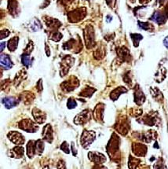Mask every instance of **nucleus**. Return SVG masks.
<instances>
[{"instance_id":"c9c22d12","label":"nucleus","mask_w":168,"mask_h":169,"mask_svg":"<svg viewBox=\"0 0 168 169\" xmlns=\"http://www.w3.org/2000/svg\"><path fill=\"white\" fill-rule=\"evenodd\" d=\"M5 47H6V43H1V49H0L1 50H0V51H3V50L5 49Z\"/></svg>"},{"instance_id":"f03ea898","label":"nucleus","mask_w":168,"mask_h":169,"mask_svg":"<svg viewBox=\"0 0 168 169\" xmlns=\"http://www.w3.org/2000/svg\"><path fill=\"white\" fill-rule=\"evenodd\" d=\"M95 139V133L94 131H83V135L81 136V145L84 149H88L91 146V143L94 141Z\"/></svg>"},{"instance_id":"0eeeda50","label":"nucleus","mask_w":168,"mask_h":169,"mask_svg":"<svg viewBox=\"0 0 168 169\" xmlns=\"http://www.w3.org/2000/svg\"><path fill=\"white\" fill-rule=\"evenodd\" d=\"M75 77H72V78L70 79V80H67V81L64 82L60 87L62 88V89L65 91H73L74 89H76V88H77L78 86H79V81L77 80L76 81H74L75 80Z\"/></svg>"},{"instance_id":"5701e85b","label":"nucleus","mask_w":168,"mask_h":169,"mask_svg":"<svg viewBox=\"0 0 168 169\" xmlns=\"http://www.w3.org/2000/svg\"><path fill=\"white\" fill-rule=\"evenodd\" d=\"M17 8H18V3L16 1L13 0H10L8 2V9L10 10V13H17Z\"/></svg>"},{"instance_id":"c756f323","label":"nucleus","mask_w":168,"mask_h":169,"mask_svg":"<svg viewBox=\"0 0 168 169\" xmlns=\"http://www.w3.org/2000/svg\"><path fill=\"white\" fill-rule=\"evenodd\" d=\"M26 93H25V95L23 94V102L25 103V104H29V103L32 102L34 99V96L32 95V94H30L29 92H28V95H25Z\"/></svg>"},{"instance_id":"6e6552de","label":"nucleus","mask_w":168,"mask_h":169,"mask_svg":"<svg viewBox=\"0 0 168 169\" xmlns=\"http://www.w3.org/2000/svg\"><path fill=\"white\" fill-rule=\"evenodd\" d=\"M88 157H89V159L91 160V161H93L96 164H103L106 160L105 157L102 153L98 152H90L88 154Z\"/></svg>"},{"instance_id":"1a4fd4ad","label":"nucleus","mask_w":168,"mask_h":169,"mask_svg":"<svg viewBox=\"0 0 168 169\" xmlns=\"http://www.w3.org/2000/svg\"><path fill=\"white\" fill-rule=\"evenodd\" d=\"M43 139L46 140L47 143H51L53 140V129H52V127H51L50 124H46L45 127H43Z\"/></svg>"},{"instance_id":"20e7f679","label":"nucleus","mask_w":168,"mask_h":169,"mask_svg":"<svg viewBox=\"0 0 168 169\" xmlns=\"http://www.w3.org/2000/svg\"><path fill=\"white\" fill-rule=\"evenodd\" d=\"M7 137L12 143L17 145V146L23 145L25 143V137L23 136L22 134L19 133L17 131H10L8 133Z\"/></svg>"},{"instance_id":"bb28decb","label":"nucleus","mask_w":168,"mask_h":169,"mask_svg":"<svg viewBox=\"0 0 168 169\" xmlns=\"http://www.w3.org/2000/svg\"><path fill=\"white\" fill-rule=\"evenodd\" d=\"M24 76H26V72L25 71H21L18 74H17L15 80H14V84H15V86L19 85L21 83V81L25 79V77H26V76L24 77Z\"/></svg>"},{"instance_id":"4be33fe9","label":"nucleus","mask_w":168,"mask_h":169,"mask_svg":"<svg viewBox=\"0 0 168 169\" xmlns=\"http://www.w3.org/2000/svg\"><path fill=\"white\" fill-rule=\"evenodd\" d=\"M151 91V94H152V95H153V97L154 98H155L157 102H159L163 99V94L161 93L160 91H159V89H157L156 88H154V89L152 88L151 91Z\"/></svg>"},{"instance_id":"412c9836","label":"nucleus","mask_w":168,"mask_h":169,"mask_svg":"<svg viewBox=\"0 0 168 169\" xmlns=\"http://www.w3.org/2000/svg\"><path fill=\"white\" fill-rule=\"evenodd\" d=\"M18 41H19V38L17 36H15L12 38L11 40H9L8 42V49L10 50V51H14L17 48L18 46Z\"/></svg>"},{"instance_id":"72a5a7b5","label":"nucleus","mask_w":168,"mask_h":169,"mask_svg":"<svg viewBox=\"0 0 168 169\" xmlns=\"http://www.w3.org/2000/svg\"><path fill=\"white\" fill-rule=\"evenodd\" d=\"M10 35V32L7 30V29H5V30H2L1 31V36H0V37H1V40H2V39L6 38V37H7L8 36Z\"/></svg>"},{"instance_id":"c85d7f7f","label":"nucleus","mask_w":168,"mask_h":169,"mask_svg":"<svg viewBox=\"0 0 168 169\" xmlns=\"http://www.w3.org/2000/svg\"><path fill=\"white\" fill-rule=\"evenodd\" d=\"M138 27H139L141 29H143L145 31H149L150 29H153V26L149 24V22H141V21H138Z\"/></svg>"},{"instance_id":"f3484780","label":"nucleus","mask_w":168,"mask_h":169,"mask_svg":"<svg viewBox=\"0 0 168 169\" xmlns=\"http://www.w3.org/2000/svg\"><path fill=\"white\" fill-rule=\"evenodd\" d=\"M1 65L4 68L10 69L13 67V62H12L11 59L7 54H2L1 55Z\"/></svg>"},{"instance_id":"9b49d317","label":"nucleus","mask_w":168,"mask_h":169,"mask_svg":"<svg viewBox=\"0 0 168 169\" xmlns=\"http://www.w3.org/2000/svg\"><path fill=\"white\" fill-rule=\"evenodd\" d=\"M119 139L118 137H115V139H111V140L109 141V143H108V146H107V151H108V154H109L110 153H111V155H114V154L115 153V152H117L118 148H119V144H118L119 139Z\"/></svg>"},{"instance_id":"4468645a","label":"nucleus","mask_w":168,"mask_h":169,"mask_svg":"<svg viewBox=\"0 0 168 169\" xmlns=\"http://www.w3.org/2000/svg\"><path fill=\"white\" fill-rule=\"evenodd\" d=\"M145 100H146V96H145L142 90L140 89L139 88H137L136 86V88L134 89V102L138 105H141L142 103L145 102Z\"/></svg>"},{"instance_id":"39448f33","label":"nucleus","mask_w":168,"mask_h":169,"mask_svg":"<svg viewBox=\"0 0 168 169\" xmlns=\"http://www.w3.org/2000/svg\"><path fill=\"white\" fill-rule=\"evenodd\" d=\"M91 119V113L89 110H83L80 113H79L74 119V123L77 125H82L86 124Z\"/></svg>"},{"instance_id":"ddd939ff","label":"nucleus","mask_w":168,"mask_h":169,"mask_svg":"<svg viewBox=\"0 0 168 169\" xmlns=\"http://www.w3.org/2000/svg\"><path fill=\"white\" fill-rule=\"evenodd\" d=\"M166 17H167V14L162 13L160 12H155L153 13V15L150 17V20L155 21L158 25H161V24H164L166 20Z\"/></svg>"},{"instance_id":"cd10ccee","label":"nucleus","mask_w":168,"mask_h":169,"mask_svg":"<svg viewBox=\"0 0 168 169\" xmlns=\"http://www.w3.org/2000/svg\"><path fill=\"white\" fill-rule=\"evenodd\" d=\"M21 61H22L23 65H25L26 67H29L32 65V59H31V57H29V54L24 53L22 55V57H21Z\"/></svg>"},{"instance_id":"b1692460","label":"nucleus","mask_w":168,"mask_h":169,"mask_svg":"<svg viewBox=\"0 0 168 169\" xmlns=\"http://www.w3.org/2000/svg\"><path fill=\"white\" fill-rule=\"evenodd\" d=\"M44 147H45V146H44L43 141L41 140V139H39V140L36 141V154H39V155H40L43 152Z\"/></svg>"},{"instance_id":"393cba45","label":"nucleus","mask_w":168,"mask_h":169,"mask_svg":"<svg viewBox=\"0 0 168 169\" xmlns=\"http://www.w3.org/2000/svg\"><path fill=\"white\" fill-rule=\"evenodd\" d=\"M96 91L95 89H93V88H85L84 90H83V91L79 93V96H83V97H87V98H90L92 96V95L94 93V91Z\"/></svg>"},{"instance_id":"a211bd4d","label":"nucleus","mask_w":168,"mask_h":169,"mask_svg":"<svg viewBox=\"0 0 168 169\" xmlns=\"http://www.w3.org/2000/svg\"><path fill=\"white\" fill-rule=\"evenodd\" d=\"M127 91V90L125 88H123V87H119V88H115V90H113V91L111 92L110 98H111V100H113V101H116L118 99V98L120 96L121 94L126 93Z\"/></svg>"},{"instance_id":"e433bc0d","label":"nucleus","mask_w":168,"mask_h":169,"mask_svg":"<svg viewBox=\"0 0 168 169\" xmlns=\"http://www.w3.org/2000/svg\"><path fill=\"white\" fill-rule=\"evenodd\" d=\"M87 1H90V0H87Z\"/></svg>"},{"instance_id":"f8f14e48","label":"nucleus","mask_w":168,"mask_h":169,"mask_svg":"<svg viewBox=\"0 0 168 169\" xmlns=\"http://www.w3.org/2000/svg\"><path fill=\"white\" fill-rule=\"evenodd\" d=\"M132 150L136 156L143 157L147 152V147L142 144H134L132 146Z\"/></svg>"},{"instance_id":"a878e982","label":"nucleus","mask_w":168,"mask_h":169,"mask_svg":"<svg viewBox=\"0 0 168 169\" xmlns=\"http://www.w3.org/2000/svg\"><path fill=\"white\" fill-rule=\"evenodd\" d=\"M130 37L132 39V41H133V43H134V47H138V44H139V42L141 41L142 40H143V36L142 35L140 34H130Z\"/></svg>"},{"instance_id":"f257e3e1","label":"nucleus","mask_w":168,"mask_h":169,"mask_svg":"<svg viewBox=\"0 0 168 169\" xmlns=\"http://www.w3.org/2000/svg\"><path fill=\"white\" fill-rule=\"evenodd\" d=\"M18 127L23 131L29 132V133H34L39 130V126L36 125L34 122L29 119H25L19 122Z\"/></svg>"},{"instance_id":"aec40b11","label":"nucleus","mask_w":168,"mask_h":169,"mask_svg":"<svg viewBox=\"0 0 168 169\" xmlns=\"http://www.w3.org/2000/svg\"><path fill=\"white\" fill-rule=\"evenodd\" d=\"M24 154H25V149L23 148L22 147H20V146L14 147L11 150V156L14 158L23 157Z\"/></svg>"},{"instance_id":"2eb2a0df","label":"nucleus","mask_w":168,"mask_h":169,"mask_svg":"<svg viewBox=\"0 0 168 169\" xmlns=\"http://www.w3.org/2000/svg\"><path fill=\"white\" fill-rule=\"evenodd\" d=\"M104 105L99 104L96 106V108L94 109V111L93 112L94 117L97 121L103 120V116H104Z\"/></svg>"},{"instance_id":"7c9ffc66","label":"nucleus","mask_w":168,"mask_h":169,"mask_svg":"<svg viewBox=\"0 0 168 169\" xmlns=\"http://www.w3.org/2000/svg\"><path fill=\"white\" fill-rule=\"evenodd\" d=\"M42 28V25H41V23L39 20H35L33 21V23L31 25V29H32V31H34V32H37V31L39 30L40 29Z\"/></svg>"},{"instance_id":"dca6fc26","label":"nucleus","mask_w":168,"mask_h":169,"mask_svg":"<svg viewBox=\"0 0 168 169\" xmlns=\"http://www.w3.org/2000/svg\"><path fill=\"white\" fill-rule=\"evenodd\" d=\"M2 102L3 103L4 106L6 107V109L13 108V107L16 106V105L18 104L17 99H16L15 98L13 97L4 98H2Z\"/></svg>"},{"instance_id":"6ab92c4d","label":"nucleus","mask_w":168,"mask_h":169,"mask_svg":"<svg viewBox=\"0 0 168 169\" xmlns=\"http://www.w3.org/2000/svg\"><path fill=\"white\" fill-rule=\"evenodd\" d=\"M27 154L29 158H32L36 154V141H29L27 145Z\"/></svg>"},{"instance_id":"9d476101","label":"nucleus","mask_w":168,"mask_h":169,"mask_svg":"<svg viewBox=\"0 0 168 169\" xmlns=\"http://www.w3.org/2000/svg\"><path fill=\"white\" fill-rule=\"evenodd\" d=\"M32 116L34 117L36 123H38L39 124L44 123L46 120V114L44 112H43L39 109L36 108L33 109V110H32Z\"/></svg>"},{"instance_id":"2f4dec72","label":"nucleus","mask_w":168,"mask_h":169,"mask_svg":"<svg viewBox=\"0 0 168 169\" xmlns=\"http://www.w3.org/2000/svg\"><path fill=\"white\" fill-rule=\"evenodd\" d=\"M76 106H77V102H76V100L73 98H68V102H67V107L69 109H75Z\"/></svg>"},{"instance_id":"7ed1b4c3","label":"nucleus","mask_w":168,"mask_h":169,"mask_svg":"<svg viewBox=\"0 0 168 169\" xmlns=\"http://www.w3.org/2000/svg\"><path fill=\"white\" fill-rule=\"evenodd\" d=\"M84 37H85L86 46L87 48H91L94 46V29H92V27H87L85 29Z\"/></svg>"},{"instance_id":"473e14b6","label":"nucleus","mask_w":168,"mask_h":169,"mask_svg":"<svg viewBox=\"0 0 168 169\" xmlns=\"http://www.w3.org/2000/svg\"><path fill=\"white\" fill-rule=\"evenodd\" d=\"M60 149H61V150L62 151H64L65 153H70V150H69V148H68V144L67 142H64V143L61 144V146H60Z\"/></svg>"},{"instance_id":"f704fd0d","label":"nucleus","mask_w":168,"mask_h":169,"mask_svg":"<svg viewBox=\"0 0 168 169\" xmlns=\"http://www.w3.org/2000/svg\"><path fill=\"white\" fill-rule=\"evenodd\" d=\"M163 44H164V46L166 47V48L168 49V36H166V38L164 39V40H163Z\"/></svg>"},{"instance_id":"423d86ee","label":"nucleus","mask_w":168,"mask_h":169,"mask_svg":"<svg viewBox=\"0 0 168 169\" xmlns=\"http://www.w3.org/2000/svg\"><path fill=\"white\" fill-rule=\"evenodd\" d=\"M74 60L71 56H66L63 59L62 63H61V70H60V76H64L68 73L69 68L73 65Z\"/></svg>"}]
</instances>
